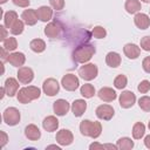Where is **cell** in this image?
<instances>
[{"instance_id":"cell-1","label":"cell","mask_w":150,"mask_h":150,"mask_svg":"<svg viewBox=\"0 0 150 150\" xmlns=\"http://www.w3.org/2000/svg\"><path fill=\"white\" fill-rule=\"evenodd\" d=\"M80 131L83 136L97 138L102 134V124L97 121H90V120H83L80 123Z\"/></svg>"},{"instance_id":"cell-2","label":"cell","mask_w":150,"mask_h":150,"mask_svg":"<svg viewBox=\"0 0 150 150\" xmlns=\"http://www.w3.org/2000/svg\"><path fill=\"white\" fill-rule=\"evenodd\" d=\"M96 49L93 45H81L73 52V60L77 63H87L95 54Z\"/></svg>"},{"instance_id":"cell-3","label":"cell","mask_w":150,"mask_h":150,"mask_svg":"<svg viewBox=\"0 0 150 150\" xmlns=\"http://www.w3.org/2000/svg\"><path fill=\"white\" fill-rule=\"evenodd\" d=\"M41 95V90L40 88L35 87V86H28V87H23L21 89H19L16 97L18 101L22 104H27L34 100H38Z\"/></svg>"},{"instance_id":"cell-4","label":"cell","mask_w":150,"mask_h":150,"mask_svg":"<svg viewBox=\"0 0 150 150\" xmlns=\"http://www.w3.org/2000/svg\"><path fill=\"white\" fill-rule=\"evenodd\" d=\"M98 74V68L95 63H83L79 69V75L84 81L94 80Z\"/></svg>"},{"instance_id":"cell-5","label":"cell","mask_w":150,"mask_h":150,"mask_svg":"<svg viewBox=\"0 0 150 150\" xmlns=\"http://www.w3.org/2000/svg\"><path fill=\"white\" fill-rule=\"evenodd\" d=\"M2 118H4V122L7 125L13 127V125H16L20 122L21 115H20L19 109H16L15 107H9V108L5 109V111L2 114Z\"/></svg>"},{"instance_id":"cell-6","label":"cell","mask_w":150,"mask_h":150,"mask_svg":"<svg viewBox=\"0 0 150 150\" xmlns=\"http://www.w3.org/2000/svg\"><path fill=\"white\" fill-rule=\"evenodd\" d=\"M61 84L62 87L68 90V91H74L79 88L80 86V81H79V77L74 74H66L62 80H61Z\"/></svg>"},{"instance_id":"cell-7","label":"cell","mask_w":150,"mask_h":150,"mask_svg":"<svg viewBox=\"0 0 150 150\" xmlns=\"http://www.w3.org/2000/svg\"><path fill=\"white\" fill-rule=\"evenodd\" d=\"M42 90L48 96H55L59 93V90H60V84H59L57 80H55L53 77H49V79L43 81Z\"/></svg>"},{"instance_id":"cell-8","label":"cell","mask_w":150,"mask_h":150,"mask_svg":"<svg viewBox=\"0 0 150 150\" xmlns=\"http://www.w3.org/2000/svg\"><path fill=\"white\" fill-rule=\"evenodd\" d=\"M56 142L62 145V146H67V145H70L74 141V136H73V132L68 129H61L56 132V137H55Z\"/></svg>"},{"instance_id":"cell-9","label":"cell","mask_w":150,"mask_h":150,"mask_svg":"<svg viewBox=\"0 0 150 150\" xmlns=\"http://www.w3.org/2000/svg\"><path fill=\"white\" fill-rule=\"evenodd\" d=\"M16 76H18V80H19L20 83H22V84H28V83H30V82L33 81V79H34V71H33L32 68L22 66V67L19 68Z\"/></svg>"},{"instance_id":"cell-10","label":"cell","mask_w":150,"mask_h":150,"mask_svg":"<svg viewBox=\"0 0 150 150\" xmlns=\"http://www.w3.org/2000/svg\"><path fill=\"white\" fill-rule=\"evenodd\" d=\"M118 101H120V105L122 108L129 109V108H131L135 104V102H136V95L132 91H130V90H124L120 95Z\"/></svg>"},{"instance_id":"cell-11","label":"cell","mask_w":150,"mask_h":150,"mask_svg":"<svg viewBox=\"0 0 150 150\" xmlns=\"http://www.w3.org/2000/svg\"><path fill=\"white\" fill-rule=\"evenodd\" d=\"M96 116L100 118V120H103V121H109L114 117L115 115V111H114V108L109 104H101L96 108Z\"/></svg>"},{"instance_id":"cell-12","label":"cell","mask_w":150,"mask_h":150,"mask_svg":"<svg viewBox=\"0 0 150 150\" xmlns=\"http://www.w3.org/2000/svg\"><path fill=\"white\" fill-rule=\"evenodd\" d=\"M62 30V26L59 21H52L49 23H47V26L45 27V35L47 38H50V39H55L60 35Z\"/></svg>"},{"instance_id":"cell-13","label":"cell","mask_w":150,"mask_h":150,"mask_svg":"<svg viewBox=\"0 0 150 150\" xmlns=\"http://www.w3.org/2000/svg\"><path fill=\"white\" fill-rule=\"evenodd\" d=\"M7 62L9 64H12L13 67H22L26 62V56L23 53L21 52H13V53H9L8 56H7Z\"/></svg>"},{"instance_id":"cell-14","label":"cell","mask_w":150,"mask_h":150,"mask_svg":"<svg viewBox=\"0 0 150 150\" xmlns=\"http://www.w3.org/2000/svg\"><path fill=\"white\" fill-rule=\"evenodd\" d=\"M69 109H70V105L67 100L59 98L53 103V110H54L55 115H57V116H64Z\"/></svg>"},{"instance_id":"cell-15","label":"cell","mask_w":150,"mask_h":150,"mask_svg":"<svg viewBox=\"0 0 150 150\" xmlns=\"http://www.w3.org/2000/svg\"><path fill=\"white\" fill-rule=\"evenodd\" d=\"M4 88H5V91H6V95L9 96V97H13L19 91V82L14 77H8L5 81Z\"/></svg>"},{"instance_id":"cell-16","label":"cell","mask_w":150,"mask_h":150,"mask_svg":"<svg viewBox=\"0 0 150 150\" xmlns=\"http://www.w3.org/2000/svg\"><path fill=\"white\" fill-rule=\"evenodd\" d=\"M97 96L103 102H112L114 100H116L117 94H116V91L112 88H110V87H103V88H101L98 90Z\"/></svg>"},{"instance_id":"cell-17","label":"cell","mask_w":150,"mask_h":150,"mask_svg":"<svg viewBox=\"0 0 150 150\" xmlns=\"http://www.w3.org/2000/svg\"><path fill=\"white\" fill-rule=\"evenodd\" d=\"M21 19L27 26H34L38 22V19H39L36 9H30V8L25 9L21 14Z\"/></svg>"},{"instance_id":"cell-18","label":"cell","mask_w":150,"mask_h":150,"mask_svg":"<svg viewBox=\"0 0 150 150\" xmlns=\"http://www.w3.org/2000/svg\"><path fill=\"white\" fill-rule=\"evenodd\" d=\"M134 22H135V25H136L137 28H139V29H146L150 26V18H149L148 14L139 13L138 12V13L135 14Z\"/></svg>"},{"instance_id":"cell-19","label":"cell","mask_w":150,"mask_h":150,"mask_svg":"<svg viewBox=\"0 0 150 150\" xmlns=\"http://www.w3.org/2000/svg\"><path fill=\"white\" fill-rule=\"evenodd\" d=\"M123 52H124V55L128 57V59H131V60H135L141 54V47L135 45V43H127L124 47H123Z\"/></svg>"},{"instance_id":"cell-20","label":"cell","mask_w":150,"mask_h":150,"mask_svg":"<svg viewBox=\"0 0 150 150\" xmlns=\"http://www.w3.org/2000/svg\"><path fill=\"white\" fill-rule=\"evenodd\" d=\"M86 109H87V102L84 100L79 98V100H75L71 103V111H73V114H74L75 117L82 116L84 114Z\"/></svg>"},{"instance_id":"cell-21","label":"cell","mask_w":150,"mask_h":150,"mask_svg":"<svg viewBox=\"0 0 150 150\" xmlns=\"http://www.w3.org/2000/svg\"><path fill=\"white\" fill-rule=\"evenodd\" d=\"M42 127H43V129H45L46 131H48V132L55 131V130L59 128V120H57L55 116H53V115L47 116V117L43 120V122H42Z\"/></svg>"},{"instance_id":"cell-22","label":"cell","mask_w":150,"mask_h":150,"mask_svg":"<svg viewBox=\"0 0 150 150\" xmlns=\"http://www.w3.org/2000/svg\"><path fill=\"white\" fill-rule=\"evenodd\" d=\"M25 135L30 141H38L41 137V131L35 124H28L25 128Z\"/></svg>"},{"instance_id":"cell-23","label":"cell","mask_w":150,"mask_h":150,"mask_svg":"<svg viewBox=\"0 0 150 150\" xmlns=\"http://www.w3.org/2000/svg\"><path fill=\"white\" fill-rule=\"evenodd\" d=\"M122 62L121 55L116 52H109L105 55V63L111 68H117Z\"/></svg>"},{"instance_id":"cell-24","label":"cell","mask_w":150,"mask_h":150,"mask_svg":"<svg viewBox=\"0 0 150 150\" xmlns=\"http://www.w3.org/2000/svg\"><path fill=\"white\" fill-rule=\"evenodd\" d=\"M36 13H38V16H39V20H41L42 22H47L52 19L53 16V9L48 6H41L36 9Z\"/></svg>"},{"instance_id":"cell-25","label":"cell","mask_w":150,"mask_h":150,"mask_svg":"<svg viewBox=\"0 0 150 150\" xmlns=\"http://www.w3.org/2000/svg\"><path fill=\"white\" fill-rule=\"evenodd\" d=\"M124 8L129 14H136L141 11V2L139 0H127Z\"/></svg>"},{"instance_id":"cell-26","label":"cell","mask_w":150,"mask_h":150,"mask_svg":"<svg viewBox=\"0 0 150 150\" xmlns=\"http://www.w3.org/2000/svg\"><path fill=\"white\" fill-rule=\"evenodd\" d=\"M29 47L34 53H42L46 49V42L42 39H33L29 43Z\"/></svg>"},{"instance_id":"cell-27","label":"cell","mask_w":150,"mask_h":150,"mask_svg":"<svg viewBox=\"0 0 150 150\" xmlns=\"http://www.w3.org/2000/svg\"><path fill=\"white\" fill-rule=\"evenodd\" d=\"M145 134V125L142 122H136L132 127V137L135 139H141Z\"/></svg>"},{"instance_id":"cell-28","label":"cell","mask_w":150,"mask_h":150,"mask_svg":"<svg viewBox=\"0 0 150 150\" xmlns=\"http://www.w3.org/2000/svg\"><path fill=\"white\" fill-rule=\"evenodd\" d=\"M16 20H18V14H16V12H14V11H8V12H6L5 15H4V25H5L6 28H8V29L12 27V25H13Z\"/></svg>"},{"instance_id":"cell-29","label":"cell","mask_w":150,"mask_h":150,"mask_svg":"<svg viewBox=\"0 0 150 150\" xmlns=\"http://www.w3.org/2000/svg\"><path fill=\"white\" fill-rule=\"evenodd\" d=\"M116 145L121 150H130L134 148V141L129 137H121V138H118Z\"/></svg>"},{"instance_id":"cell-30","label":"cell","mask_w":150,"mask_h":150,"mask_svg":"<svg viewBox=\"0 0 150 150\" xmlns=\"http://www.w3.org/2000/svg\"><path fill=\"white\" fill-rule=\"evenodd\" d=\"M80 93L84 98H91L95 95V88L90 83H86L80 88Z\"/></svg>"},{"instance_id":"cell-31","label":"cell","mask_w":150,"mask_h":150,"mask_svg":"<svg viewBox=\"0 0 150 150\" xmlns=\"http://www.w3.org/2000/svg\"><path fill=\"white\" fill-rule=\"evenodd\" d=\"M2 47H4L7 52H13V50H15L16 47H18V41H16L15 38L8 36L6 40L2 41Z\"/></svg>"},{"instance_id":"cell-32","label":"cell","mask_w":150,"mask_h":150,"mask_svg":"<svg viewBox=\"0 0 150 150\" xmlns=\"http://www.w3.org/2000/svg\"><path fill=\"white\" fill-rule=\"evenodd\" d=\"M25 22L22 21V20H16L13 25H12V27L9 28V30H11V33L13 34V35H20L22 32H23V29H25Z\"/></svg>"},{"instance_id":"cell-33","label":"cell","mask_w":150,"mask_h":150,"mask_svg":"<svg viewBox=\"0 0 150 150\" xmlns=\"http://www.w3.org/2000/svg\"><path fill=\"white\" fill-rule=\"evenodd\" d=\"M127 84H128V79L123 74L117 75L114 80V86H115L116 89H123V88H125Z\"/></svg>"},{"instance_id":"cell-34","label":"cell","mask_w":150,"mask_h":150,"mask_svg":"<svg viewBox=\"0 0 150 150\" xmlns=\"http://www.w3.org/2000/svg\"><path fill=\"white\" fill-rule=\"evenodd\" d=\"M91 34H93V36L96 38V39H103V38H105V35H107V30H105V28L102 27V26H95V27L93 28V30H91Z\"/></svg>"},{"instance_id":"cell-35","label":"cell","mask_w":150,"mask_h":150,"mask_svg":"<svg viewBox=\"0 0 150 150\" xmlns=\"http://www.w3.org/2000/svg\"><path fill=\"white\" fill-rule=\"evenodd\" d=\"M138 107L144 111H150V97L142 96L138 100Z\"/></svg>"},{"instance_id":"cell-36","label":"cell","mask_w":150,"mask_h":150,"mask_svg":"<svg viewBox=\"0 0 150 150\" xmlns=\"http://www.w3.org/2000/svg\"><path fill=\"white\" fill-rule=\"evenodd\" d=\"M137 89H138V91L141 94H146L150 90V81H148V80L141 81L139 84H138V87H137Z\"/></svg>"},{"instance_id":"cell-37","label":"cell","mask_w":150,"mask_h":150,"mask_svg":"<svg viewBox=\"0 0 150 150\" xmlns=\"http://www.w3.org/2000/svg\"><path fill=\"white\" fill-rule=\"evenodd\" d=\"M139 47H141V49H143V50H145V52H150V36H149V35L143 36V38L141 39Z\"/></svg>"},{"instance_id":"cell-38","label":"cell","mask_w":150,"mask_h":150,"mask_svg":"<svg viewBox=\"0 0 150 150\" xmlns=\"http://www.w3.org/2000/svg\"><path fill=\"white\" fill-rule=\"evenodd\" d=\"M49 4L55 11H61L64 7V0H49Z\"/></svg>"},{"instance_id":"cell-39","label":"cell","mask_w":150,"mask_h":150,"mask_svg":"<svg viewBox=\"0 0 150 150\" xmlns=\"http://www.w3.org/2000/svg\"><path fill=\"white\" fill-rule=\"evenodd\" d=\"M142 67H143V69H144L145 73L150 74V56H146V57L143 59V61H142Z\"/></svg>"},{"instance_id":"cell-40","label":"cell","mask_w":150,"mask_h":150,"mask_svg":"<svg viewBox=\"0 0 150 150\" xmlns=\"http://www.w3.org/2000/svg\"><path fill=\"white\" fill-rule=\"evenodd\" d=\"M13 1V4L15 5V6H18V7H28L29 6V4H30V1L29 0H12Z\"/></svg>"},{"instance_id":"cell-41","label":"cell","mask_w":150,"mask_h":150,"mask_svg":"<svg viewBox=\"0 0 150 150\" xmlns=\"http://www.w3.org/2000/svg\"><path fill=\"white\" fill-rule=\"evenodd\" d=\"M0 135H1V146L4 148L5 145H6V143H7V141H8V136H7V134L5 132V131H0Z\"/></svg>"},{"instance_id":"cell-42","label":"cell","mask_w":150,"mask_h":150,"mask_svg":"<svg viewBox=\"0 0 150 150\" xmlns=\"http://www.w3.org/2000/svg\"><path fill=\"white\" fill-rule=\"evenodd\" d=\"M0 29H1V38H0V40L1 41H4V40H6L8 36H7V30H6V26L5 25H1L0 26Z\"/></svg>"},{"instance_id":"cell-43","label":"cell","mask_w":150,"mask_h":150,"mask_svg":"<svg viewBox=\"0 0 150 150\" xmlns=\"http://www.w3.org/2000/svg\"><path fill=\"white\" fill-rule=\"evenodd\" d=\"M89 149H91V150L93 149H105V146H104V144H100L97 142H94L89 145Z\"/></svg>"},{"instance_id":"cell-44","label":"cell","mask_w":150,"mask_h":150,"mask_svg":"<svg viewBox=\"0 0 150 150\" xmlns=\"http://www.w3.org/2000/svg\"><path fill=\"white\" fill-rule=\"evenodd\" d=\"M144 145H145L148 149H150V135L145 136V138H144Z\"/></svg>"},{"instance_id":"cell-45","label":"cell","mask_w":150,"mask_h":150,"mask_svg":"<svg viewBox=\"0 0 150 150\" xmlns=\"http://www.w3.org/2000/svg\"><path fill=\"white\" fill-rule=\"evenodd\" d=\"M50 148H54V149H56V150H60V149H61V148L57 146V145H48V146H47V149H50Z\"/></svg>"},{"instance_id":"cell-46","label":"cell","mask_w":150,"mask_h":150,"mask_svg":"<svg viewBox=\"0 0 150 150\" xmlns=\"http://www.w3.org/2000/svg\"><path fill=\"white\" fill-rule=\"evenodd\" d=\"M141 1H143V2H145V4H150V0H141Z\"/></svg>"},{"instance_id":"cell-47","label":"cell","mask_w":150,"mask_h":150,"mask_svg":"<svg viewBox=\"0 0 150 150\" xmlns=\"http://www.w3.org/2000/svg\"><path fill=\"white\" fill-rule=\"evenodd\" d=\"M5 2H7V0H0V4H5Z\"/></svg>"},{"instance_id":"cell-48","label":"cell","mask_w":150,"mask_h":150,"mask_svg":"<svg viewBox=\"0 0 150 150\" xmlns=\"http://www.w3.org/2000/svg\"><path fill=\"white\" fill-rule=\"evenodd\" d=\"M148 128H149V130H150V121H149V124H148Z\"/></svg>"},{"instance_id":"cell-49","label":"cell","mask_w":150,"mask_h":150,"mask_svg":"<svg viewBox=\"0 0 150 150\" xmlns=\"http://www.w3.org/2000/svg\"><path fill=\"white\" fill-rule=\"evenodd\" d=\"M149 12H150V9H149Z\"/></svg>"}]
</instances>
